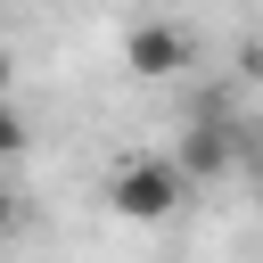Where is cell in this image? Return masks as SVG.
I'll list each match as a JSON object with an SVG mask.
<instances>
[{
  "instance_id": "3957f363",
  "label": "cell",
  "mask_w": 263,
  "mask_h": 263,
  "mask_svg": "<svg viewBox=\"0 0 263 263\" xmlns=\"http://www.w3.org/2000/svg\"><path fill=\"white\" fill-rule=\"evenodd\" d=\"M181 164H189V173H222V164H230V140H222L214 123H205V132H189V148H181Z\"/></svg>"
},
{
  "instance_id": "6da1fadb",
  "label": "cell",
  "mask_w": 263,
  "mask_h": 263,
  "mask_svg": "<svg viewBox=\"0 0 263 263\" xmlns=\"http://www.w3.org/2000/svg\"><path fill=\"white\" fill-rule=\"evenodd\" d=\"M107 205H115L123 222H164V214L181 205V164H156V156H132V164H115V181H107Z\"/></svg>"
},
{
  "instance_id": "7a4b0ae2",
  "label": "cell",
  "mask_w": 263,
  "mask_h": 263,
  "mask_svg": "<svg viewBox=\"0 0 263 263\" xmlns=\"http://www.w3.org/2000/svg\"><path fill=\"white\" fill-rule=\"evenodd\" d=\"M123 66H132V74H148V82L181 74V66H189V41H181V25H132V33H123Z\"/></svg>"
}]
</instances>
